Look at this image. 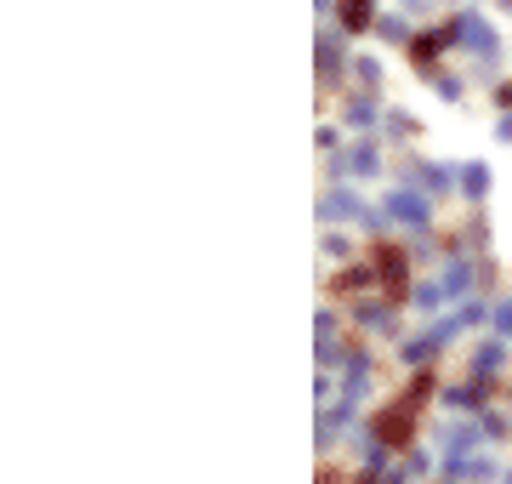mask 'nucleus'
I'll list each match as a JSON object with an SVG mask.
<instances>
[{"label": "nucleus", "instance_id": "1", "mask_svg": "<svg viewBox=\"0 0 512 484\" xmlns=\"http://www.w3.org/2000/svg\"><path fill=\"white\" fill-rule=\"evenodd\" d=\"M421 405H427V376H421V382H410V393H404V405H399V410H387V416H382L387 445H404V439H410V416H416Z\"/></svg>", "mask_w": 512, "mask_h": 484}]
</instances>
